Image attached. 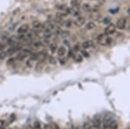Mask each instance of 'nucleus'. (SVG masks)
<instances>
[{
    "label": "nucleus",
    "mask_w": 130,
    "mask_h": 129,
    "mask_svg": "<svg viewBox=\"0 0 130 129\" xmlns=\"http://www.w3.org/2000/svg\"><path fill=\"white\" fill-rule=\"evenodd\" d=\"M59 62H60V63H61V64H65L66 63V61L65 60H63V59H59Z\"/></svg>",
    "instance_id": "nucleus-34"
},
{
    "label": "nucleus",
    "mask_w": 130,
    "mask_h": 129,
    "mask_svg": "<svg viewBox=\"0 0 130 129\" xmlns=\"http://www.w3.org/2000/svg\"><path fill=\"white\" fill-rule=\"evenodd\" d=\"M29 55H30V50H23L22 51H20L19 53L16 55V60H18V61H23V60H24Z\"/></svg>",
    "instance_id": "nucleus-2"
},
{
    "label": "nucleus",
    "mask_w": 130,
    "mask_h": 129,
    "mask_svg": "<svg viewBox=\"0 0 130 129\" xmlns=\"http://www.w3.org/2000/svg\"><path fill=\"white\" fill-rule=\"evenodd\" d=\"M126 24H127V21L126 19L124 18H121V19H118L116 23V28L119 29V30H124L126 28Z\"/></svg>",
    "instance_id": "nucleus-5"
},
{
    "label": "nucleus",
    "mask_w": 130,
    "mask_h": 129,
    "mask_svg": "<svg viewBox=\"0 0 130 129\" xmlns=\"http://www.w3.org/2000/svg\"><path fill=\"white\" fill-rule=\"evenodd\" d=\"M43 67H44V61H38V63H36V70L40 71L43 69Z\"/></svg>",
    "instance_id": "nucleus-11"
},
{
    "label": "nucleus",
    "mask_w": 130,
    "mask_h": 129,
    "mask_svg": "<svg viewBox=\"0 0 130 129\" xmlns=\"http://www.w3.org/2000/svg\"><path fill=\"white\" fill-rule=\"evenodd\" d=\"M33 62H34V61H33L32 59H30H30H29L28 61L26 62V65L30 68V67H32V65H33Z\"/></svg>",
    "instance_id": "nucleus-25"
},
{
    "label": "nucleus",
    "mask_w": 130,
    "mask_h": 129,
    "mask_svg": "<svg viewBox=\"0 0 130 129\" xmlns=\"http://www.w3.org/2000/svg\"><path fill=\"white\" fill-rule=\"evenodd\" d=\"M61 35H62V37H66L69 35V31H63V32H61Z\"/></svg>",
    "instance_id": "nucleus-27"
},
{
    "label": "nucleus",
    "mask_w": 130,
    "mask_h": 129,
    "mask_svg": "<svg viewBox=\"0 0 130 129\" xmlns=\"http://www.w3.org/2000/svg\"><path fill=\"white\" fill-rule=\"evenodd\" d=\"M49 49L51 53H55V52L57 50V45H56V43H50V44L49 45Z\"/></svg>",
    "instance_id": "nucleus-14"
},
{
    "label": "nucleus",
    "mask_w": 130,
    "mask_h": 129,
    "mask_svg": "<svg viewBox=\"0 0 130 129\" xmlns=\"http://www.w3.org/2000/svg\"><path fill=\"white\" fill-rule=\"evenodd\" d=\"M98 43H100L101 45H103V46H108V45H110L113 42V39L111 37H108V36H105L104 34H102L100 35L97 38Z\"/></svg>",
    "instance_id": "nucleus-1"
},
{
    "label": "nucleus",
    "mask_w": 130,
    "mask_h": 129,
    "mask_svg": "<svg viewBox=\"0 0 130 129\" xmlns=\"http://www.w3.org/2000/svg\"><path fill=\"white\" fill-rule=\"evenodd\" d=\"M78 1L77 0H72V1H71V4L73 5V6H75V7H76L78 5Z\"/></svg>",
    "instance_id": "nucleus-28"
},
{
    "label": "nucleus",
    "mask_w": 130,
    "mask_h": 129,
    "mask_svg": "<svg viewBox=\"0 0 130 129\" xmlns=\"http://www.w3.org/2000/svg\"><path fill=\"white\" fill-rule=\"evenodd\" d=\"M5 126V122L2 120H0V128H3Z\"/></svg>",
    "instance_id": "nucleus-32"
},
{
    "label": "nucleus",
    "mask_w": 130,
    "mask_h": 129,
    "mask_svg": "<svg viewBox=\"0 0 130 129\" xmlns=\"http://www.w3.org/2000/svg\"><path fill=\"white\" fill-rule=\"evenodd\" d=\"M2 38H3V39H8L9 38V33L8 32H4V33H3V36H2L1 37Z\"/></svg>",
    "instance_id": "nucleus-26"
},
{
    "label": "nucleus",
    "mask_w": 130,
    "mask_h": 129,
    "mask_svg": "<svg viewBox=\"0 0 130 129\" xmlns=\"http://www.w3.org/2000/svg\"><path fill=\"white\" fill-rule=\"evenodd\" d=\"M56 8L58 9V10H67V7H66V5H63V4H61V5H58V6H56Z\"/></svg>",
    "instance_id": "nucleus-23"
},
{
    "label": "nucleus",
    "mask_w": 130,
    "mask_h": 129,
    "mask_svg": "<svg viewBox=\"0 0 130 129\" xmlns=\"http://www.w3.org/2000/svg\"><path fill=\"white\" fill-rule=\"evenodd\" d=\"M29 30H30V25L28 23H23V24L18 27L16 31H17V33L19 35H23V34L27 33L29 31Z\"/></svg>",
    "instance_id": "nucleus-3"
},
{
    "label": "nucleus",
    "mask_w": 130,
    "mask_h": 129,
    "mask_svg": "<svg viewBox=\"0 0 130 129\" xmlns=\"http://www.w3.org/2000/svg\"><path fill=\"white\" fill-rule=\"evenodd\" d=\"M51 129H60V128H59V127H58L57 124L53 123V124L51 125Z\"/></svg>",
    "instance_id": "nucleus-30"
},
{
    "label": "nucleus",
    "mask_w": 130,
    "mask_h": 129,
    "mask_svg": "<svg viewBox=\"0 0 130 129\" xmlns=\"http://www.w3.org/2000/svg\"><path fill=\"white\" fill-rule=\"evenodd\" d=\"M67 53V49L65 46H60L59 48H57V55L59 56H64Z\"/></svg>",
    "instance_id": "nucleus-8"
},
{
    "label": "nucleus",
    "mask_w": 130,
    "mask_h": 129,
    "mask_svg": "<svg viewBox=\"0 0 130 129\" xmlns=\"http://www.w3.org/2000/svg\"><path fill=\"white\" fill-rule=\"evenodd\" d=\"M5 49V44L3 43H0V51H3Z\"/></svg>",
    "instance_id": "nucleus-29"
},
{
    "label": "nucleus",
    "mask_w": 130,
    "mask_h": 129,
    "mask_svg": "<svg viewBox=\"0 0 130 129\" xmlns=\"http://www.w3.org/2000/svg\"><path fill=\"white\" fill-rule=\"evenodd\" d=\"M74 50H75V51H78V50H79V45H75V46H74Z\"/></svg>",
    "instance_id": "nucleus-33"
},
{
    "label": "nucleus",
    "mask_w": 130,
    "mask_h": 129,
    "mask_svg": "<svg viewBox=\"0 0 130 129\" xmlns=\"http://www.w3.org/2000/svg\"><path fill=\"white\" fill-rule=\"evenodd\" d=\"M19 10H20V9H19V8L16 9V10H15V11L13 12V15H16V13H17V12L19 11Z\"/></svg>",
    "instance_id": "nucleus-35"
},
{
    "label": "nucleus",
    "mask_w": 130,
    "mask_h": 129,
    "mask_svg": "<svg viewBox=\"0 0 130 129\" xmlns=\"http://www.w3.org/2000/svg\"><path fill=\"white\" fill-rule=\"evenodd\" d=\"M96 23H94V22H89V23L86 24V29L87 30H94L95 28H96Z\"/></svg>",
    "instance_id": "nucleus-13"
},
{
    "label": "nucleus",
    "mask_w": 130,
    "mask_h": 129,
    "mask_svg": "<svg viewBox=\"0 0 130 129\" xmlns=\"http://www.w3.org/2000/svg\"><path fill=\"white\" fill-rule=\"evenodd\" d=\"M16 62V58H10V59L7 61V64L8 65H13Z\"/></svg>",
    "instance_id": "nucleus-20"
},
{
    "label": "nucleus",
    "mask_w": 130,
    "mask_h": 129,
    "mask_svg": "<svg viewBox=\"0 0 130 129\" xmlns=\"http://www.w3.org/2000/svg\"><path fill=\"white\" fill-rule=\"evenodd\" d=\"M44 128H45V129H49V126H48V125H45V126H44Z\"/></svg>",
    "instance_id": "nucleus-38"
},
{
    "label": "nucleus",
    "mask_w": 130,
    "mask_h": 129,
    "mask_svg": "<svg viewBox=\"0 0 130 129\" xmlns=\"http://www.w3.org/2000/svg\"><path fill=\"white\" fill-rule=\"evenodd\" d=\"M85 21H86V19L84 18L83 17H79L76 20V21L74 22V23H75V25H76V27H82V25H84Z\"/></svg>",
    "instance_id": "nucleus-7"
},
{
    "label": "nucleus",
    "mask_w": 130,
    "mask_h": 129,
    "mask_svg": "<svg viewBox=\"0 0 130 129\" xmlns=\"http://www.w3.org/2000/svg\"><path fill=\"white\" fill-rule=\"evenodd\" d=\"M115 30H116V27H115V25L110 23V24H109L105 28V30H104V35L105 36L112 35V34H114L115 32Z\"/></svg>",
    "instance_id": "nucleus-4"
},
{
    "label": "nucleus",
    "mask_w": 130,
    "mask_h": 129,
    "mask_svg": "<svg viewBox=\"0 0 130 129\" xmlns=\"http://www.w3.org/2000/svg\"><path fill=\"white\" fill-rule=\"evenodd\" d=\"M128 14H129V16L130 17V8L129 9V10H128Z\"/></svg>",
    "instance_id": "nucleus-37"
},
{
    "label": "nucleus",
    "mask_w": 130,
    "mask_h": 129,
    "mask_svg": "<svg viewBox=\"0 0 130 129\" xmlns=\"http://www.w3.org/2000/svg\"><path fill=\"white\" fill-rule=\"evenodd\" d=\"M7 52H4V51H1V53H0V59H4L5 57L7 56Z\"/></svg>",
    "instance_id": "nucleus-24"
},
{
    "label": "nucleus",
    "mask_w": 130,
    "mask_h": 129,
    "mask_svg": "<svg viewBox=\"0 0 130 129\" xmlns=\"http://www.w3.org/2000/svg\"><path fill=\"white\" fill-rule=\"evenodd\" d=\"M32 26L35 30H40V29L43 28V23L38 20H35L32 22Z\"/></svg>",
    "instance_id": "nucleus-10"
},
{
    "label": "nucleus",
    "mask_w": 130,
    "mask_h": 129,
    "mask_svg": "<svg viewBox=\"0 0 130 129\" xmlns=\"http://www.w3.org/2000/svg\"><path fill=\"white\" fill-rule=\"evenodd\" d=\"M92 46H93V41H91V40H87V41L83 42L82 44V47L83 50H87V49H89Z\"/></svg>",
    "instance_id": "nucleus-9"
},
{
    "label": "nucleus",
    "mask_w": 130,
    "mask_h": 129,
    "mask_svg": "<svg viewBox=\"0 0 130 129\" xmlns=\"http://www.w3.org/2000/svg\"><path fill=\"white\" fill-rule=\"evenodd\" d=\"M32 46L34 47L35 49H38L41 47V42L40 41H36V42H33Z\"/></svg>",
    "instance_id": "nucleus-18"
},
{
    "label": "nucleus",
    "mask_w": 130,
    "mask_h": 129,
    "mask_svg": "<svg viewBox=\"0 0 130 129\" xmlns=\"http://www.w3.org/2000/svg\"><path fill=\"white\" fill-rule=\"evenodd\" d=\"M73 56L72 51H69V57H70V56Z\"/></svg>",
    "instance_id": "nucleus-36"
},
{
    "label": "nucleus",
    "mask_w": 130,
    "mask_h": 129,
    "mask_svg": "<svg viewBox=\"0 0 130 129\" xmlns=\"http://www.w3.org/2000/svg\"><path fill=\"white\" fill-rule=\"evenodd\" d=\"M49 63H50V64H56V59L53 57V56H49Z\"/></svg>",
    "instance_id": "nucleus-21"
},
{
    "label": "nucleus",
    "mask_w": 130,
    "mask_h": 129,
    "mask_svg": "<svg viewBox=\"0 0 130 129\" xmlns=\"http://www.w3.org/2000/svg\"><path fill=\"white\" fill-rule=\"evenodd\" d=\"M82 9L86 12H89V11H91V9H92V6H91L89 3H83L82 5Z\"/></svg>",
    "instance_id": "nucleus-12"
},
{
    "label": "nucleus",
    "mask_w": 130,
    "mask_h": 129,
    "mask_svg": "<svg viewBox=\"0 0 130 129\" xmlns=\"http://www.w3.org/2000/svg\"><path fill=\"white\" fill-rule=\"evenodd\" d=\"M7 43H8L9 45H15L16 43V39L15 37H9L8 39H7Z\"/></svg>",
    "instance_id": "nucleus-16"
},
{
    "label": "nucleus",
    "mask_w": 130,
    "mask_h": 129,
    "mask_svg": "<svg viewBox=\"0 0 130 129\" xmlns=\"http://www.w3.org/2000/svg\"><path fill=\"white\" fill-rule=\"evenodd\" d=\"M72 25H73L72 20L68 19V20H66V21H65V23H64V26L66 27V28H71V27H72Z\"/></svg>",
    "instance_id": "nucleus-17"
},
{
    "label": "nucleus",
    "mask_w": 130,
    "mask_h": 129,
    "mask_svg": "<svg viewBox=\"0 0 130 129\" xmlns=\"http://www.w3.org/2000/svg\"><path fill=\"white\" fill-rule=\"evenodd\" d=\"M73 57H74V60L76 63H81V62L82 61V55H79V54L75 55Z\"/></svg>",
    "instance_id": "nucleus-15"
},
{
    "label": "nucleus",
    "mask_w": 130,
    "mask_h": 129,
    "mask_svg": "<svg viewBox=\"0 0 130 129\" xmlns=\"http://www.w3.org/2000/svg\"><path fill=\"white\" fill-rule=\"evenodd\" d=\"M41 42V46H48L49 45V42L48 40H43V41H40Z\"/></svg>",
    "instance_id": "nucleus-22"
},
{
    "label": "nucleus",
    "mask_w": 130,
    "mask_h": 129,
    "mask_svg": "<svg viewBox=\"0 0 130 129\" xmlns=\"http://www.w3.org/2000/svg\"><path fill=\"white\" fill-rule=\"evenodd\" d=\"M81 54H82V56H83V57H86V58H89V52H87L85 50H82V51H81Z\"/></svg>",
    "instance_id": "nucleus-19"
},
{
    "label": "nucleus",
    "mask_w": 130,
    "mask_h": 129,
    "mask_svg": "<svg viewBox=\"0 0 130 129\" xmlns=\"http://www.w3.org/2000/svg\"><path fill=\"white\" fill-rule=\"evenodd\" d=\"M110 23V19L109 18V17H106V18L103 19V23L104 24H108V23Z\"/></svg>",
    "instance_id": "nucleus-31"
},
{
    "label": "nucleus",
    "mask_w": 130,
    "mask_h": 129,
    "mask_svg": "<svg viewBox=\"0 0 130 129\" xmlns=\"http://www.w3.org/2000/svg\"><path fill=\"white\" fill-rule=\"evenodd\" d=\"M91 126L93 127V128H97L99 129L101 128V126H102V121H101L100 117H94L92 120V125Z\"/></svg>",
    "instance_id": "nucleus-6"
}]
</instances>
